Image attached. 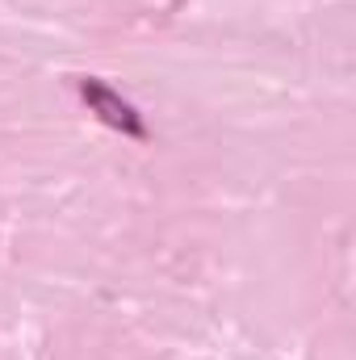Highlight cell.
I'll list each match as a JSON object with an SVG mask.
<instances>
[{
	"instance_id": "obj_1",
	"label": "cell",
	"mask_w": 356,
	"mask_h": 360,
	"mask_svg": "<svg viewBox=\"0 0 356 360\" xmlns=\"http://www.w3.org/2000/svg\"><path fill=\"white\" fill-rule=\"evenodd\" d=\"M76 92H80V101L89 105V113L101 122V126H109V130H117L122 139H134V143H143L151 130H147V122H143V113H139V105L134 101H126L122 92L113 89V84H105L101 76H80L76 80Z\"/></svg>"
}]
</instances>
